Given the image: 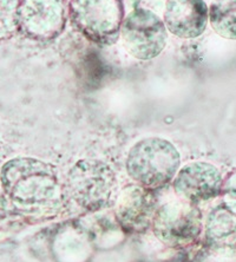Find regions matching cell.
<instances>
[{"label":"cell","instance_id":"cell-1","mask_svg":"<svg viewBox=\"0 0 236 262\" xmlns=\"http://www.w3.org/2000/svg\"><path fill=\"white\" fill-rule=\"evenodd\" d=\"M0 183L15 206L25 209L51 207L60 196L55 165L34 157H15L0 169Z\"/></svg>","mask_w":236,"mask_h":262},{"label":"cell","instance_id":"cell-11","mask_svg":"<svg viewBox=\"0 0 236 262\" xmlns=\"http://www.w3.org/2000/svg\"><path fill=\"white\" fill-rule=\"evenodd\" d=\"M204 235L215 249H236V201L222 200L211 208L204 222Z\"/></svg>","mask_w":236,"mask_h":262},{"label":"cell","instance_id":"cell-4","mask_svg":"<svg viewBox=\"0 0 236 262\" xmlns=\"http://www.w3.org/2000/svg\"><path fill=\"white\" fill-rule=\"evenodd\" d=\"M69 15L82 36L103 46L118 40L125 17L122 0H71Z\"/></svg>","mask_w":236,"mask_h":262},{"label":"cell","instance_id":"cell-10","mask_svg":"<svg viewBox=\"0 0 236 262\" xmlns=\"http://www.w3.org/2000/svg\"><path fill=\"white\" fill-rule=\"evenodd\" d=\"M163 20L170 33L181 39H194L207 29L209 7L204 0H167Z\"/></svg>","mask_w":236,"mask_h":262},{"label":"cell","instance_id":"cell-2","mask_svg":"<svg viewBox=\"0 0 236 262\" xmlns=\"http://www.w3.org/2000/svg\"><path fill=\"white\" fill-rule=\"evenodd\" d=\"M126 172L138 186L160 190L173 182L181 168V155L171 142L162 137H146L129 150Z\"/></svg>","mask_w":236,"mask_h":262},{"label":"cell","instance_id":"cell-8","mask_svg":"<svg viewBox=\"0 0 236 262\" xmlns=\"http://www.w3.org/2000/svg\"><path fill=\"white\" fill-rule=\"evenodd\" d=\"M174 191L180 198L200 203L222 192L223 179L216 165L208 162H191L180 168L173 181Z\"/></svg>","mask_w":236,"mask_h":262},{"label":"cell","instance_id":"cell-9","mask_svg":"<svg viewBox=\"0 0 236 262\" xmlns=\"http://www.w3.org/2000/svg\"><path fill=\"white\" fill-rule=\"evenodd\" d=\"M158 200L153 190L133 184L123 189L116 200L119 225L127 233H142L152 226Z\"/></svg>","mask_w":236,"mask_h":262},{"label":"cell","instance_id":"cell-7","mask_svg":"<svg viewBox=\"0 0 236 262\" xmlns=\"http://www.w3.org/2000/svg\"><path fill=\"white\" fill-rule=\"evenodd\" d=\"M18 20V31L29 39H56L67 25V4L64 0H20Z\"/></svg>","mask_w":236,"mask_h":262},{"label":"cell","instance_id":"cell-6","mask_svg":"<svg viewBox=\"0 0 236 262\" xmlns=\"http://www.w3.org/2000/svg\"><path fill=\"white\" fill-rule=\"evenodd\" d=\"M121 38L134 58L150 60L160 56L167 46L168 30L163 19L155 11L135 7L124 17Z\"/></svg>","mask_w":236,"mask_h":262},{"label":"cell","instance_id":"cell-14","mask_svg":"<svg viewBox=\"0 0 236 262\" xmlns=\"http://www.w3.org/2000/svg\"><path fill=\"white\" fill-rule=\"evenodd\" d=\"M222 192L227 196V199L236 201V170L230 171L226 179H223Z\"/></svg>","mask_w":236,"mask_h":262},{"label":"cell","instance_id":"cell-12","mask_svg":"<svg viewBox=\"0 0 236 262\" xmlns=\"http://www.w3.org/2000/svg\"><path fill=\"white\" fill-rule=\"evenodd\" d=\"M209 23L220 37L236 40V0H212Z\"/></svg>","mask_w":236,"mask_h":262},{"label":"cell","instance_id":"cell-3","mask_svg":"<svg viewBox=\"0 0 236 262\" xmlns=\"http://www.w3.org/2000/svg\"><path fill=\"white\" fill-rule=\"evenodd\" d=\"M67 187L72 199L89 211L116 203L117 180L110 165L98 160H80L70 169Z\"/></svg>","mask_w":236,"mask_h":262},{"label":"cell","instance_id":"cell-13","mask_svg":"<svg viewBox=\"0 0 236 262\" xmlns=\"http://www.w3.org/2000/svg\"><path fill=\"white\" fill-rule=\"evenodd\" d=\"M20 0H0V40L9 39L19 29Z\"/></svg>","mask_w":236,"mask_h":262},{"label":"cell","instance_id":"cell-5","mask_svg":"<svg viewBox=\"0 0 236 262\" xmlns=\"http://www.w3.org/2000/svg\"><path fill=\"white\" fill-rule=\"evenodd\" d=\"M153 232L168 246H187L202 234L203 217L197 203L176 195L158 202L155 210Z\"/></svg>","mask_w":236,"mask_h":262},{"label":"cell","instance_id":"cell-15","mask_svg":"<svg viewBox=\"0 0 236 262\" xmlns=\"http://www.w3.org/2000/svg\"><path fill=\"white\" fill-rule=\"evenodd\" d=\"M2 148H3V143H2V140H0V157H2Z\"/></svg>","mask_w":236,"mask_h":262}]
</instances>
